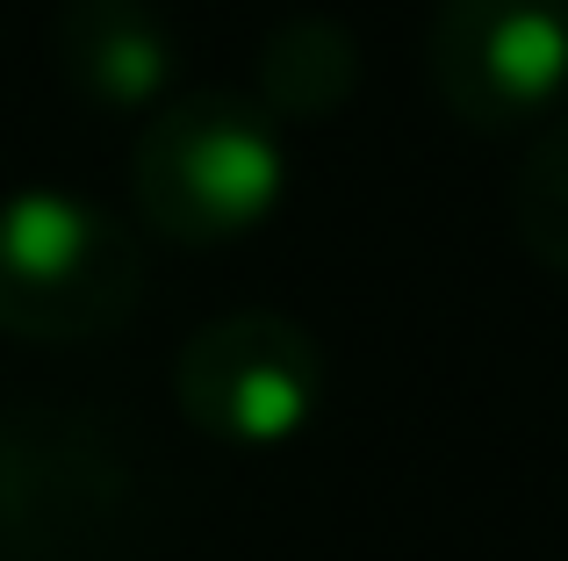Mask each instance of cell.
Masks as SVG:
<instances>
[{"label": "cell", "mask_w": 568, "mask_h": 561, "mask_svg": "<svg viewBox=\"0 0 568 561\" xmlns=\"http://www.w3.org/2000/svg\"><path fill=\"white\" fill-rule=\"evenodd\" d=\"M144 533V468L101 410L0 404V561H138Z\"/></svg>", "instance_id": "6da1fadb"}, {"label": "cell", "mask_w": 568, "mask_h": 561, "mask_svg": "<svg viewBox=\"0 0 568 561\" xmlns=\"http://www.w3.org/2000/svg\"><path fill=\"white\" fill-rule=\"evenodd\" d=\"M138 216L181 253H209L260 231L288 195V144L260 101L194 86L152 109L130 152Z\"/></svg>", "instance_id": "7a4b0ae2"}, {"label": "cell", "mask_w": 568, "mask_h": 561, "mask_svg": "<svg viewBox=\"0 0 568 561\" xmlns=\"http://www.w3.org/2000/svg\"><path fill=\"white\" fill-rule=\"evenodd\" d=\"M144 245L115 210L72 187L0 195V332L22 346H87L130 324Z\"/></svg>", "instance_id": "3957f363"}, {"label": "cell", "mask_w": 568, "mask_h": 561, "mask_svg": "<svg viewBox=\"0 0 568 561\" xmlns=\"http://www.w3.org/2000/svg\"><path fill=\"white\" fill-rule=\"evenodd\" d=\"M332 396V360L317 332L288 309H223L187 332L173 360V404L202 439L237 453H274L317 425Z\"/></svg>", "instance_id": "277c9868"}, {"label": "cell", "mask_w": 568, "mask_h": 561, "mask_svg": "<svg viewBox=\"0 0 568 561\" xmlns=\"http://www.w3.org/2000/svg\"><path fill=\"white\" fill-rule=\"evenodd\" d=\"M432 94L468 130H526L568 94V0H439L425 29Z\"/></svg>", "instance_id": "5b68a950"}, {"label": "cell", "mask_w": 568, "mask_h": 561, "mask_svg": "<svg viewBox=\"0 0 568 561\" xmlns=\"http://www.w3.org/2000/svg\"><path fill=\"white\" fill-rule=\"evenodd\" d=\"M51 72L87 109L138 115L166 101L181 43L152 0H65L51 14Z\"/></svg>", "instance_id": "8992f818"}, {"label": "cell", "mask_w": 568, "mask_h": 561, "mask_svg": "<svg viewBox=\"0 0 568 561\" xmlns=\"http://www.w3.org/2000/svg\"><path fill=\"white\" fill-rule=\"evenodd\" d=\"M260 109L324 123L361 94V37L338 14H288L260 37Z\"/></svg>", "instance_id": "52a82bcc"}, {"label": "cell", "mask_w": 568, "mask_h": 561, "mask_svg": "<svg viewBox=\"0 0 568 561\" xmlns=\"http://www.w3.org/2000/svg\"><path fill=\"white\" fill-rule=\"evenodd\" d=\"M511 231L547 274H568V115L540 130L511 181Z\"/></svg>", "instance_id": "ba28073f"}]
</instances>
